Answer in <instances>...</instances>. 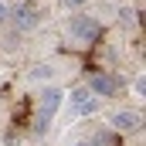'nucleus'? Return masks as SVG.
I'll return each instance as SVG.
<instances>
[{"label": "nucleus", "mask_w": 146, "mask_h": 146, "mask_svg": "<svg viewBox=\"0 0 146 146\" xmlns=\"http://www.w3.org/2000/svg\"><path fill=\"white\" fill-rule=\"evenodd\" d=\"M61 102H65V92H61V88H54V85H51V88H44V92H41V102H37V119H34V129H37V133H44V129H48L51 115L61 109Z\"/></svg>", "instance_id": "f257e3e1"}, {"label": "nucleus", "mask_w": 146, "mask_h": 146, "mask_svg": "<svg viewBox=\"0 0 146 146\" xmlns=\"http://www.w3.org/2000/svg\"><path fill=\"white\" fill-rule=\"evenodd\" d=\"M68 31H72V37L82 41V44H95V41L102 37V24H99L95 17H88V14H78V17H72Z\"/></svg>", "instance_id": "f03ea898"}, {"label": "nucleus", "mask_w": 146, "mask_h": 146, "mask_svg": "<svg viewBox=\"0 0 146 146\" xmlns=\"http://www.w3.org/2000/svg\"><path fill=\"white\" fill-rule=\"evenodd\" d=\"M72 109H75V115H95L99 112V99L88 92V85L72 92Z\"/></svg>", "instance_id": "7ed1b4c3"}, {"label": "nucleus", "mask_w": 146, "mask_h": 146, "mask_svg": "<svg viewBox=\"0 0 146 146\" xmlns=\"http://www.w3.org/2000/svg\"><path fill=\"white\" fill-rule=\"evenodd\" d=\"M10 21H14L21 31H31V27L37 24V7L34 3H21L17 10H10Z\"/></svg>", "instance_id": "20e7f679"}, {"label": "nucleus", "mask_w": 146, "mask_h": 146, "mask_svg": "<svg viewBox=\"0 0 146 146\" xmlns=\"http://www.w3.org/2000/svg\"><path fill=\"white\" fill-rule=\"evenodd\" d=\"M88 92L95 95V99H109L112 92H115V78L106 72H99V75H92V82H88Z\"/></svg>", "instance_id": "39448f33"}, {"label": "nucleus", "mask_w": 146, "mask_h": 146, "mask_svg": "<svg viewBox=\"0 0 146 146\" xmlns=\"http://www.w3.org/2000/svg\"><path fill=\"white\" fill-rule=\"evenodd\" d=\"M139 122H143V119H139L133 109H122V112H115V115L109 119V126L119 129V133H133V129H139Z\"/></svg>", "instance_id": "423d86ee"}, {"label": "nucleus", "mask_w": 146, "mask_h": 146, "mask_svg": "<svg viewBox=\"0 0 146 146\" xmlns=\"http://www.w3.org/2000/svg\"><path fill=\"white\" fill-rule=\"evenodd\" d=\"M31 75H34V78H41V82H48V78L54 75V68H51V65H37V68H34Z\"/></svg>", "instance_id": "0eeeda50"}, {"label": "nucleus", "mask_w": 146, "mask_h": 146, "mask_svg": "<svg viewBox=\"0 0 146 146\" xmlns=\"http://www.w3.org/2000/svg\"><path fill=\"white\" fill-rule=\"evenodd\" d=\"M133 88H136V95H139V99H143V95H146V78H143V75L136 78V85H133Z\"/></svg>", "instance_id": "6e6552de"}, {"label": "nucleus", "mask_w": 146, "mask_h": 146, "mask_svg": "<svg viewBox=\"0 0 146 146\" xmlns=\"http://www.w3.org/2000/svg\"><path fill=\"white\" fill-rule=\"evenodd\" d=\"M7 21H10V7L0 0V24H7Z\"/></svg>", "instance_id": "1a4fd4ad"}, {"label": "nucleus", "mask_w": 146, "mask_h": 146, "mask_svg": "<svg viewBox=\"0 0 146 146\" xmlns=\"http://www.w3.org/2000/svg\"><path fill=\"white\" fill-rule=\"evenodd\" d=\"M65 3H72V7H82V3H85V0H65Z\"/></svg>", "instance_id": "9d476101"}, {"label": "nucleus", "mask_w": 146, "mask_h": 146, "mask_svg": "<svg viewBox=\"0 0 146 146\" xmlns=\"http://www.w3.org/2000/svg\"><path fill=\"white\" fill-rule=\"evenodd\" d=\"M72 146H92V143H88V139H82V143H72Z\"/></svg>", "instance_id": "9b49d317"}]
</instances>
